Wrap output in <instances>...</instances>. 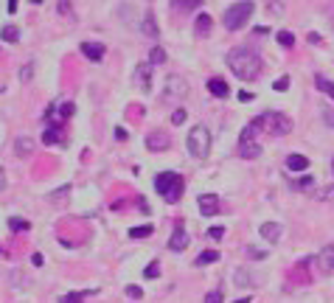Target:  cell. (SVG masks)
Returning a JSON list of instances; mask_svg holds the SVG:
<instances>
[{"label": "cell", "mask_w": 334, "mask_h": 303, "mask_svg": "<svg viewBox=\"0 0 334 303\" xmlns=\"http://www.w3.org/2000/svg\"><path fill=\"white\" fill-rule=\"evenodd\" d=\"M228 68L233 71V76L244 79V82H253L261 73V59H258L256 51H250V48H233L228 54Z\"/></svg>", "instance_id": "cell-1"}, {"label": "cell", "mask_w": 334, "mask_h": 303, "mask_svg": "<svg viewBox=\"0 0 334 303\" xmlns=\"http://www.w3.org/2000/svg\"><path fill=\"white\" fill-rule=\"evenodd\" d=\"M155 188L157 194L166 199V202H180V197H183V191H185V180L177 174V171H163V174H157L155 180Z\"/></svg>", "instance_id": "cell-2"}, {"label": "cell", "mask_w": 334, "mask_h": 303, "mask_svg": "<svg viewBox=\"0 0 334 303\" xmlns=\"http://www.w3.org/2000/svg\"><path fill=\"white\" fill-rule=\"evenodd\" d=\"M253 12H256V6L250 3V0H242V3H233V6L225 12V29L228 31H239L244 26V23L253 17Z\"/></svg>", "instance_id": "cell-3"}, {"label": "cell", "mask_w": 334, "mask_h": 303, "mask_svg": "<svg viewBox=\"0 0 334 303\" xmlns=\"http://www.w3.org/2000/svg\"><path fill=\"white\" fill-rule=\"evenodd\" d=\"M185 146H188V152H191L194 157H205L208 152H211V132H208V127H194L191 132H188V141H185Z\"/></svg>", "instance_id": "cell-4"}, {"label": "cell", "mask_w": 334, "mask_h": 303, "mask_svg": "<svg viewBox=\"0 0 334 303\" xmlns=\"http://www.w3.org/2000/svg\"><path fill=\"white\" fill-rule=\"evenodd\" d=\"M261 121H264V127L270 129L272 135H289L292 132V121L286 118V115H281V113H264Z\"/></svg>", "instance_id": "cell-5"}, {"label": "cell", "mask_w": 334, "mask_h": 303, "mask_svg": "<svg viewBox=\"0 0 334 303\" xmlns=\"http://www.w3.org/2000/svg\"><path fill=\"white\" fill-rule=\"evenodd\" d=\"M188 93V85H185V79L177 76V73H171L166 79V87H163V99H171V101H180Z\"/></svg>", "instance_id": "cell-6"}, {"label": "cell", "mask_w": 334, "mask_h": 303, "mask_svg": "<svg viewBox=\"0 0 334 303\" xmlns=\"http://www.w3.org/2000/svg\"><path fill=\"white\" fill-rule=\"evenodd\" d=\"M169 146H171V138L163 129H155V132L146 135V149H149V152H166Z\"/></svg>", "instance_id": "cell-7"}, {"label": "cell", "mask_w": 334, "mask_h": 303, "mask_svg": "<svg viewBox=\"0 0 334 303\" xmlns=\"http://www.w3.org/2000/svg\"><path fill=\"white\" fill-rule=\"evenodd\" d=\"M188 247V233H185L183 225L174 227V233H171V239H169V250H174V253H180V250H185Z\"/></svg>", "instance_id": "cell-8"}, {"label": "cell", "mask_w": 334, "mask_h": 303, "mask_svg": "<svg viewBox=\"0 0 334 303\" xmlns=\"http://www.w3.org/2000/svg\"><path fill=\"white\" fill-rule=\"evenodd\" d=\"M199 213H202V216L219 213V199L213 197V194H202V197H199Z\"/></svg>", "instance_id": "cell-9"}, {"label": "cell", "mask_w": 334, "mask_h": 303, "mask_svg": "<svg viewBox=\"0 0 334 303\" xmlns=\"http://www.w3.org/2000/svg\"><path fill=\"white\" fill-rule=\"evenodd\" d=\"M317 267L323 272H334V244H326L317 255Z\"/></svg>", "instance_id": "cell-10"}, {"label": "cell", "mask_w": 334, "mask_h": 303, "mask_svg": "<svg viewBox=\"0 0 334 303\" xmlns=\"http://www.w3.org/2000/svg\"><path fill=\"white\" fill-rule=\"evenodd\" d=\"M152 62H146V65H138V71H135V85L141 87L143 93L149 90V79H152V68H149Z\"/></svg>", "instance_id": "cell-11"}, {"label": "cell", "mask_w": 334, "mask_h": 303, "mask_svg": "<svg viewBox=\"0 0 334 303\" xmlns=\"http://www.w3.org/2000/svg\"><path fill=\"white\" fill-rule=\"evenodd\" d=\"M261 155V146H258L256 141H239V157H244V160H253V157Z\"/></svg>", "instance_id": "cell-12"}, {"label": "cell", "mask_w": 334, "mask_h": 303, "mask_svg": "<svg viewBox=\"0 0 334 303\" xmlns=\"http://www.w3.org/2000/svg\"><path fill=\"white\" fill-rule=\"evenodd\" d=\"M82 54H85L90 62H101V57H104V45H99V43H82Z\"/></svg>", "instance_id": "cell-13"}, {"label": "cell", "mask_w": 334, "mask_h": 303, "mask_svg": "<svg viewBox=\"0 0 334 303\" xmlns=\"http://www.w3.org/2000/svg\"><path fill=\"white\" fill-rule=\"evenodd\" d=\"M208 90H211L213 96H216V99H225V96H228V93H230V87L225 85V79L213 76V79H208Z\"/></svg>", "instance_id": "cell-14"}, {"label": "cell", "mask_w": 334, "mask_h": 303, "mask_svg": "<svg viewBox=\"0 0 334 303\" xmlns=\"http://www.w3.org/2000/svg\"><path fill=\"white\" fill-rule=\"evenodd\" d=\"M258 233H261L267 241H278L281 239V225H275V222H264V225L258 227Z\"/></svg>", "instance_id": "cell-15"}, {"label": "cell", "mask_w": 334, "mask_h": 303, "mask_svg": "<svg viewBox=\"0 0 334 303\" xmlns=\"http://www.w3.org/2000/svg\"><path fill=\"white\" fill-rule=\"evenodd\" d=\"M286 169H289V171H303V169H309V157H303V155H289V157H286Z\"/></svg>", "instance_id": "cell-16"}, {"label": "cell", "mask_w": 334, "mask_h": 303, "mask_svg": "<svg viewBox=\"0 0 334 303\" xmlns=\"http://www.w3.org/2000/svg\"><path fill=\"white\" fill-rule=\"evenodd\" d=\"M211 15H199L197 17V23H194V31H197V37H205V34H211Z\"/></svg>", "instance_id": "cell-17"}, {"label": "cell", "mask_w": 334, "mask_h": 303, "mask_svg": "<svg viewBox=\"0 0 334 303\" xmlns=\"http://www.w3.org/2000/svg\"><path fill=\"white\" fill-rule=\"evenodd\" d=\"M143 31H146V37H152V40H157V34H160V31H157V20H155V15H143Z\"/></svg>", "instance_id": "cell-18"}, {"label": "cell", "mask_w": 334, "mask_h": 303, "mask_svg": "<svg viewBox=\"0 0 334 303\" xmlns=\"http://www.w3.org/2000/svg\"><path fill=\"white\" fill-rule=\"evenodd\" d=\"M15 149H17V155L20 157H29L31 152H34V141H31V138H17Z\"/></svg>", "instance_id": "cell-19"}, {"label": "cell", "mask_w": 334, "mask_h": 303, "mask_svg": "<svg viewBox=\"0 0 334 303\" xmlns=\"http://www.w3.org/2000/svg\"><path fill=\"white\" fill-rule=\"evenodd\" d=\"M62 141V132H59V127H48L43 132V143L45 146H54V143H59Z\"/></svg>", "instance_id": "cell-20"}, {"label": "cell", "mask_w": 334, "mask_h": 303, "mask_svg": "<svg viewBox=\"0 0 334 303\" xmlns=\"http://www.w3.org/2000/svg\"><path fill=\"white\" fill-rule=\"evenodd\" d=\"M314 85H317V90H320V93H326L328 99L334 101V82H328V79L317 76V79H314Z\"/></svg>", "instance_id": "cell-21"}, {"label": "cell", "mask_w": 334, "mask_h": 303, "mask_svg": "<svg viewBox=\"0 0 334 303\" xmlns=\"http://www.w3.org/2000/svg\"><path fill=\"white\" fill-rule=\"evenodd\" d=\"M213 261H219V253L216 250H205V253L197 255V267H205V264H213Z\"/></svg>", "instance_id": "cell-22"}, {"label": "cell", "mask_w": 334, "mask_h": 303, "mask_svg": "<svg viewBox=\"0 0 334 303\" xmlns=\"http://www.w3.org/2000/svg\"><path fill=\"white\" fill-rule=\"evenodd\" d=\"M202 0H171V6L180 9V12H188V9H197Z\"/></svg>", "instance_id": "cell-23"}, {"label": "cell", "mask_w": 334, "mask_h": 303, "mask_svg": "<svg viewBox=\"0 0 334 303\" xmlns=\"http://www.w3.org/2000/svg\"><path fill=\"white\" fill-rule=\"evenodd\" d=\"M129 236H132V239H146V236H152V225L132 227V230H129Z\"/></svg>", "instance_id": "cell-24"}, {"label": "cell", "mask_w": 334, "mask_h": 303, "mask_svg": "<svg viewBox=\"0 0 334 303\" xmlns=\"http://www.w3.org/2000/svg\"><path fill=\"white\" fill-rule=\"evenodd\" d=\"M9 227H12V230H17V233H23V230H29V222H26V219H20V216H15V219H9Z\"/></svg>", "instance_id": "cell-25"}, {"label": "cell", "mask_w": 334, "mask_h": 303, "mask_svg": "<svg viewBox=\"0 0 334 303\" xmlns=\"http://www.w3.org/2000/svg\"><path fill=\"white\" fill-rule=\"evenodd\" d=\"M0 37H3L6 43H17V37H20V31H17L15 26H6V29L0 31Z\"/></svg>", "instance_id": "cell-26"}, {"label": "cell", "mask_w": 334, "mask_h": 303, "mask_svg": "<svg viewBox=\"0 0 334 303\" xmlns=\"http://www.w3.org/2000/svg\"><path fill=\"white\" fill-rule=\"evenodd\" d=\"M149 62H152V65H160V62H166V51H163V48H152V54H149Z\"/></svg>", "instance_id": "cell-27"}, {"label": "cell", "mask_w": 334, "mask_h": 303, "mask_svg": "<svg viewBox=\"0 0 334 303\" xmlns=\"http://www.w3.org/2000/svg\"><path fill=\"white\" fill-rule=\"evenodd\" d=\"M278 43L284 45V48H292V45H295V37H292L289 31H278Z\"/></svg>", "instance_id": "cell-28"}, {"label": "cell", "mask_w": 334, "mask_h": 303, "mask_svg": "<svg viewBox=\"0 0 334 303\" xmlns=\"http://www.w3.org/2000/svg\"><path fill=\"white\" fill-rule=\"evenodd\" d=\"M73 110H76V107H73L71 101H65V104H59V118H71V115H73Z\"/></svg>", "instance_id": "cell-29"}, {"label": "cell", "mask_w": 334, "mask_h": 303, "mask_svg": "<svg viewBox=\"0 0 334 303\" xmlns=\"http://www.w3.org/2000/svg\"><path fill=\"white\" fill-rule=\"evenodd\" d=\"M59 303H82V295L79 292H68V295L59 297Z\"/></svg>", "instance_id": "cell-30"}, {"label": "cell", "mask_w": 334, "mask_h": 303, "mask_svg": "<svg viewBox=\"0 0 334 303\" xmlns=\"http://www.w3.org/2000/svg\"><path fill=\"white\" fill-rule=\"evenodd\" d=\"M143 275H146V278H157V275H160V267H157V261H152L149 267L143 269Z\"/></svg>", "instance_id": "cell-31"}, {"label": "cell", "mask_w": 334, "mask_h": 303, "mask_svg": "<svg viewBox=\"0 0 334 303\" xmlns=\"http://www.w3.org/2000/svg\"><path fill=\"white\" fill-rule=\"evenodd\" d=\"M205 303H222V292H219V289L208 292V295H205Z\"/></svg>", "instance_id": "cell-32"}, {"label": "cell", "mask_w": 334, "mask_h": 303, "mask_svg": "<svg viewBox=\"0 0 334 303\" xmlns=\"http://www.w3.org/2000/svg\"><path fill=\"white\" fill-rule=\"evenodd\" d=\"M323 121L334 129V107H326V110H323Z\"/></svg>", "instance_id": "cell-33"}, {"label": "cell", "mask_w": 334, "mask_h": 303, "mask_svg": "<svg viewBox=\"0 0 334 303\" xmlns=\"http://www.w3.org/2000/svg\"><path fill=\"white\" fill-rule=\"evenodd\" d=\"M272 87H275V90H281V93H284V90H289V76H281Z\"/></svg>", "instance_id": "cell-34"}, {"label": "cell", "mask_w": 334, "mask_h": 303, "mask_svg": "<svg viewBox=\"0 0 334 303\" xmlns=\"http://www.w3.org/2000/svg\"><path fill=\"white\" fill-rule=\"evenodd\" d=\"M309 185H312V177H300V180L292 183V188H309Z\"/></svg>", "instance_id": "cell-35"}, {"label": "cell", "mask_w": 334, "mask_h": 303, "mask_svg": "<svg viewBox=\"0 0 334 303\" xmlns=\"http://www.w3.org/2000/svg\"><path fill=\"white\" fill-rule=\"evenodd\" d=\"M127 295L132 297V300H138V297H143V289L141 286H127Z\"/></svg>", "instance_id": "cell-36"}, {"label": "cell", "mask_w": 334, "mask_h": 303, "mask_svg": "<svg viewBox=\"0 0 334 303\" xmlns=\"http://www.w3.org/2000/svg\"><path fill=\"white\" fill-rule=\"evenodd\" d=\"M208 236H211V239H222V236H225V227H211V230H208Z\"/></svg>", "instance_id": "cell-37"}, {"label": "cell", "mask_w": 334, "mask_h": 303, "mask_svg": "<svg viewBox=\"0 0 334 303\" xmlns=\"http://www.w3.org/2000/svg\"><path fill=\"white\" fill-rule=\"evenodd\" d=\"M31 76H34V68H31V65H26V68L20 71V79H23V82H29Z\"/></svg>", "instance_id": "cell-38"}, {"label": "cell", "mask_w": 334, "mask_h": 303, "mask_svg": "<svg viewBox=\"0 0 334 303\" xmlns=\"http://www.w3.org/2000/svg\"><path fill=\"white\" fill-rule=\"evenodd\" d=\"M185 121V110H174V115H171V124H183Z\"/></svg>", "instance_id": "cell-39"}, {"label": "cell", "mask_w": 334, "mask_h": 303, "mask_svg": "<svg viewBox=\"0 0 334 303\" xmlns=\"http://www.w3.org/2000/svg\"><path fill=\"white\" fill-rule=\"evenodd\" d=\"M247 255L250 258H264L267 253H264V250H256V247H247Z\"/></svg>", "instance_id": "cell-40"}, {"label": "cell", "mask_w": 334, "mask_h": 303, "mask_svg": "<svg viewBox=\"0 0 334 303\" xmlns=\"http://www.w3.org/2000/svg\"><path fill=\"white\" fill-rule=\"evenodd\" d=\"M320 197H323V199H334V188H331V185H328V188L323 191V194H320Z\"/></svg>", "instance_id": "cell-41"}, {"label": "cell", "mask_w": 334, "mask_h": 303, "mask_svg": "<svg viewBox=\"0 0 334 303\" xmlns=\"http://www.w3.org/2000/svg\"><path fill=\"white\" fill-rule=\"evenodd\" d=\"M3 185H6V171L0 169V188H3Z\"/></svg>", "instance_id": "cell-42"}, {"label": "cell", "mask_w": 334, "mask_h": 303, "mask_svg": "<svg viewBox=\"0 0 334 303\" xmlns=\"http://www.w3.org/2000/svg\"><path fill=\"white\" fill-rule=\"evenodd\" d=\"M9 12H17V0H9Z\"/></svg>", "instance_id": "cell-43"}, {"label": "cell", "mask_w": 334, "mask_h": 303, "mask_svg": "<svg viewBox=\"0 0 334 303\" xmlns=\"http://www.w3.org/2000/svg\"><path fill=\"white\" fill-rule=\"evenodd\" d=\"M233 303H250V297H242V300H233Z\"/></svg>", "instance_id": "cell-44"}, {"label": "cell", "mask_w": 334, "mask_h": 303, "mask_svg": "<svg viewBox=\"0 0 334 303\" xmlns=\"http://www.w3.org/2000/svg\"><path fill=\"white\" fill-rule=\"evenodd\" d=\"M31 3H43V0H31Z\"/></svg>", "instance_id": "cell-45"}]
</instances>
